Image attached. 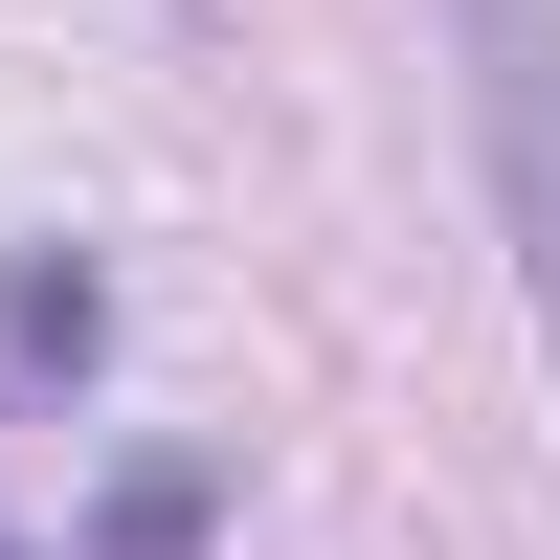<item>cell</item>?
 <instances>
[{"mask_svg":"<svg viewBox=\"0 0 560 560\" xmlns=\"http://www.w3.org/2000/svg\"><path fill=\"white\" fill-rule=\"evenodd\" d=\"M471 113H493L516 269H538V314H560V0H471Z\"/></svg>","mask_w":560,"mask_h":560,"instance_id":"6da1fadb","label":"cell"},{"mask_svg":"<svg viewBox=\"0 0 560 560\" xmlns=\"http://www.w3.org/2000/svg\"><path fill=\"white\" fill-rule=\"evenodd\" d=\"M90 359H113V269H90V247H23V269H0V382H90Z\"/></svg>","mask_w":560,"mask_h":560,"instance_id":"7a4b0ae2","label":"cell"}]
</instances>
